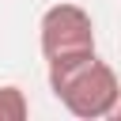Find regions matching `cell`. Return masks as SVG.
I'll return each instance as SVG.
<instances>
[{"instance_id":"cell-1","label":"cell","mask_w":121,"mask_h":121,"mask_svg":"<svg viewBox=\"0 0 121 121\" xmlns=\"http://www.w3.org/2000/svg\"><path fill=\"white\" fill-rule=\"evenodd\" d=\"M49 64V91L57 95V102L83 121H98L110 117L121 95L117 72L98 60V53H76V57H57L45 60Z\"/></svg>"},{"instance_id":"cell-2","label":"cell","mask_w":121,"mask_h":121,"mask_svg":"<svg viewBox=\"0 0 121 121\" xmlns=\"http://www.w3.org/2000/svg\"><path fill=\"white\" fill-rule=\"evenodd\" d=\"M38 45L45 60L95 53V19L79 4H53L38 23Z\"/></svg>"},{"instance_id":"cell-3","label":"cell","mask_w":121,"mask_h":121,"mask_svg":"<svg viewBox=\"0 0 121 121\" xmlns=\"http://www.w3.org/2000/svg\"><path fill=\"white\" fill-rule=\"evenodd\" d=\"M26 117H30L26 91L15 83H4L0 87V121H26Z\"/></svg>"},{"instance_id":"cell-4","label":"cell","mask_w":121,"mask_h":121,"mask_svg":"<svg viewBox=\"0 0 121 121\" xmlns=\"http://www.w3.org/2000/svg\"><path fill=\"white\" fill-rule=\"evenodd\" d=\"M113 121H121V95H117V106H113V113H110Z\"/></svg>"}]
</instances>
